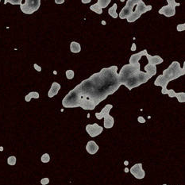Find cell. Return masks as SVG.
<instances>
[{
	"label": "cell",
	"instance_id": "1",
	"mask_svg": "<svg viewBox=\"0 0 185 185\" xmlns=\"http://www.w3.org/2000/svg\"><path fill=\"white\" fill-rule=\"evenodd\" d=\"M117 71V66L104 68L99 73L82 81L77 85L80 91V99L91 100L97 106L108 95L114 94L121 86Z\"/></svg>",
	"mask_w": 185,
	"mask_h": 185
},
{
	"label": "cell",
	"instance_id": "2",
	"mask_svg": "<svg viewBox=\"0 0 185 185\" xmlns=\"http://www.w3.org/2000/svg\"><path fill=\"white\" fill-rule=\"evenodd\" d=\"M184 74V67L181 68L179 62L173 61L171 65H169V67L167 69L164 70L162 75L170 82V81L176 80V79H178L180 76H182Z\"/></svg>",
	"mask_w": 185,
	"mask_h": 185
},
{
	"label": "cell",
	"instance_id": "3",
	"mask_svg": "<svg viewBox=\"0 0 185 185\" xmlns=\"http://www.w3.org/2000/svg\"><path fill=\"white\" fill-rule=\"evenodd\" d=\"M140 68H141V65L140 63H137L135 65H126L122 68L120 70V73L118 74V82L120 83L121 85H122L124 82H126L128 79H130L132 76H134L136 74L139 73Z\"/></svg>",
	"mask_w": 185,
	"mask_h": 185
},
{
	"label": "cell",
	"instance_id": "4",
	"mask_svg": "<svg viewBox=\"0 0 185 185\" xmlns=\"http://www.w3.org/2000/svg\"><path fill=\"white\" fill-rule=\"evenodd\" d=\"M153 77L152 75H149L146 73L140 71L139 73L134 76L128 79L126 82H124L122 85L126 86L129 90H132L134 88H137L143 83H146L149 80Z\"/></svg>",
	"mask_w": 185,
	"mask_h": 185
},
{
	"label": "cell",
	"instance_id": "5",
	"mask_svg": "<svg viewBox=\"0 0 185 185\" xmlns=\"http://www.w3.org/2000/svg\"><path fill=\"white\" fill-rule=\"evenodd\" d=\"M80 91L76 86L75 88L69 91V93L62 100V105L65 108L79 107V103L80 100Z\"/></svg>",
	"mask_w": 185,
	"mask_h": 185
},
{
	"label": "cell",
	"instance_id": "6",
	"mask_svg": "<svg viewBox=\"0 0 185 185\" xmlns=\"http://www.w3.org/2000/svg\"><path fill=\"white\" fill-rule=\"evenodd\" d=\"M41 6L40 0H26L24 4L20 5L21 11L26 14H32L38 11Z\"/></svg>",
	"mask_w": 185,
	"mask_h": 185
},
{
	"label": "cell",
	"instance_id": "7",
	"mask_svg": "<svg viewBox=\"0 0 185 185\" xmlns=\"http://www.w3.org/2000/svg\"><path fill=\"white\" fill-rule=\"evenodd\" d=\"M138 0H128L126 1V6H124L123 9H122L118 16L121 19H125L129 16L130 14L133 12V8L137 5Z\"/></svg>",
	"mask_w": 185,
	"mask_h": 185
},
{
	"label": "cell",
	"instance_id": "8",
	"mask_svg": "<svg viewBox=\"0 0 185 185\" xmlns=\"http://www.w3.org/2000/svg\"><path fill=\"white\" fill-rule=\"evenodd\" d=\"M85 130H86L88 134L91 137H95L97 136H99V134H102V130H103V127L99 126L97 123H94L92 124V125L91 124H88L85 127Z\"/></svg>",
	"mask_w": 185,
	"mask_h": 185
},
{
	"label": "cell",
	"instance_id": "9",
	"mask_svg": "<svg viewBox=\"0 0 185 185\" xmlns=\"http://www.w3.org/2000/svg\"><path fill=\"white\" fill-rule=\"evenodd\" d=\"M130 172L136 179H138V180H142L145 176V172L142 168V163L134 164V166H132L131 169H130Z\"/></svg>",
	"mask_w": 185,
	"mask_h": 185
},
{
	"label": "cell",
	"instance_id": "10",
	"mask_svg": "<svg viewBox=\"0 0 185 185\" xmlns=\"http://www.w3.org/2000/svg\"><path fill=\"white\" fill-rule=\"evenodd\" d=\"M158 13L160 14H163L167 18L173 17L176 14V7L171 5L164 6L163 7L159 10Z\"/></svg>",
	"mask_w": 185,
	"mask_h": 185
},
{
	"label": "cell",
	"instance_id": "11",
	"mask_svg": "<svg viewBox=\"0 0 185 185\" xmlns=\"http://www.w3.org/2000/svg\"><path fill=\"white\" fill-rule=\"evenodd\" d=\"M152 10V6L151 5H145V3L142 0H138L137 5H136V11L137 13L140 14L142 15V14H145L148 11H149Z\"/></svg>",
	"mask_w": 185,
	"mask_h": 185
},
{
	"label": "cell",
	"instance_id": "12",
	"mask_svg": "<svg viewBox=\"0 0 185 185\" xmlns=\"http://www.w3.org/2000/svg\"><path fill=\"white\" fill-rule=\"evenodd\" d=\"M147 53V50L144 49V50H142V51L139 52L137 53L131 55L130 58V65H135V64L138 63V61L141 60L142 56H145Z\"/></svg>",
	"mask_w": 185,
	"mask_h": 185
},
{
	"label": "cell",
	"instance_id": "13",
	"mask_svg": "<svg viewBox=\"0 0 185 185\" xmlns=\"http://www.w3.org/2000/svg\"><path fill=\"white\" fill-rule=\"evenodd\" d=\"M99 145H97L95 141H89L86 145V150L89 154L94 155L99 150Z\"/></svg>",
	"mask_w": 185,
	"mask_h": 185
},
{
	"label": "cell",
	"instance_id": "14",
	"mask_svg": "<svg viewBox=\"0 0 185 185\" xmlns=\"http://www.w3.org/2000/svg\"><path fill=\"white\" fill-rule=\"evenodd\" d=\"M145 56L147 57L148 61H149V64L152 65H161L164 62V60L161 58L160 56H151L149 53H147L145 55Z\"/></svg>",
	"mask_w": 185,
	"mask_h": 185
},
{
	"label": "cell",
	"instance_id": "15",
	"mask_svg": "<svg viewBox=\"0 0 185 185\" xmlns=\"http://www.w3.org/2000/svg\"><path fill=\"white\" fill-rule=\"evenodd\" d=\"M112 107L113 106L111 104L106 105L104 107V108H103L100 112L95 113V117L97 118V119H99V120H100V119H102V118H103L107 115H108L109 113H110V110L112 109Z\"/></svg>",
	"mask_w": 185,
	"mask_h": 185
},
{
	"label": "cell",
	"instance_id": "16",
	"mask_svg": "<svg viewBox=\"0 0 185 185\" xmlns=\"http://www.w3.org/2000/svg\"><path fill=\"white\" fill-rule=\"evenodd\" d=\"M60 88H61V86H60V83H56V82H53V83H52L51 88L49 89V91L48 92V96L49 98H53V96L56 95L58 94Z\"/></svg>",
	"mask_w": 185,
	"mask_h": 185
},
{
	"label": "cell",
	"instance_id": "17",
	"mask_svg": "<svg viewBox=\"0 0 185 185\" xmlns=\"http://www.w3.org/2000/svg\"><path fill=\"white\" fill-rule=\"evenodd\" d=\"M169 81L164 77L162 75H160L157 76V78L156 79V80L154 81V85L155 86H160L162 88H167V86L169 84Z\"/></svg>",
	"mask_w": 185,
	"mask_h": 185
},
{
	"label": "cell",
	"instance_id": "18",
	"mask_svg": "<svg viewBox=\"0 0 185 185\" xmlns=\"http://www.w3.org/2000/svg\"><path fill=\"white\" fill-rule=\"evenodd\" d=\"M103 118H104V122H103L104 128H106V129L112 128L114 126V124H115V119H114L112 116L108 115H107Z\"/></svg>",
	"mask_w": 185,
	"mask_h": 185
},
{
	"label": "cell",
	"instance_id": "19",
	"mask_svg": "<svg viewBox=\"0 0 185 185\" xmlns=\"http://www.w3.org/2000/svg\"><path fill=\"white\" fill-rule=\"evenodd\" d=\"M144 68H145V73L149 74V75H152V76H153V75L157 74V67H156L155 65H152L148 64V65H145Z\"/></svg>",
	"mask_w": 185,
	"mask_h": 185
},
{
	"label": "cell",
	"instance_id": "20",
	"mask_svg": "<svg viewBox=\"0 0 185 185\" xmlns=\"http://www.w3.org/2000/svg\"><path fill=\"white\" fill-rule=\"evenodd\" d=\"M70 50L73 53H79L81 51V46L76 41H72L70 44Z\"/></svg>",
	"mask_w": 185,
	"mask_h": 185
},
{
	"label": "cell",
	"instance_id": "21",
	"mask_svg": "<svg viewBox=\"0 0 185 185\" xmlns=\"http://www.w3.org/2000/svg\"><path fill=\"white\" fill-rule=\"evenodd\" d=\"M140 17H141V14L137 13V11H133V12L130 14L129 16L126 18V20H127V22H130V23H132V22H135L136 20L140 18Z\"/></svg>",
	"mask_w": 185,
	"mask_h": 185
},
{
	"label": "cell",
	"instance_id": "22",
	"mask_svg": "<svg viewBox=\"0 0 185 185\" xmlns=\"http://www.w3.org/2000/svg\"><path fill=\"white\" fill-rule=\"evenodd\" d=\"M117 7H118V6H117V4L115 3V4L108 10V14H109L112 18H117L118 17V13H117Z\"/></svg>",
	"mask_w": 185,
	"mask_h": 185
},
{
	"label": "cell",
	"instance_id": "23",
	"mask_svg": "<svg viewBox=\"0 0 185 185\" xmlns=\"http://www.w3.org/2000/svg\"><path fill=\"white\" fill-rule=\"evenodd\" d=\"M39 93L38 92H37V91H32V92H30L29 94L27 95H26V97H25V100L26 101V102H30V100H31V99H38L39 98Z\"/></svg>",
	"mask_w": 185,
	"mask_h": 185
},
{
	"label": "cell",
	"instance_id": "24",
	"mask_svg": "<svg viewBox=\"0 0 185 185\" xmlns=\"http://www.w3.org/2000/svg\"><path fill=\"white\" fill-rule=\"evenodd\" d=\"M90 9H91V11H94L95 13L98 14H101L102 13V9L99 7V6L95 3V4H93L90 6Z\"/></svg>",
	"mask_w": 185,
	"mask_h": 185
},
{
	"label": "cell",
	"instance_id": "25",
	"mask_svg": "<svg viewBox=\"0 0 185 185\" xmlns=\"http://www.w3.org/2000/svg\"><path fill=\"white\" fill-rule=\"evenodd\" d=\"M110 3V0H98L97 4L99 6L100 8H106Z\"/></svg>",
	"mask_w": 185,
	"mask_h": 185
},
{
	"label": "cell",
	"instance_id": "26",
	"mask_svg": "<svg viewBox=\"0 0 185 185\" xmlns=\"http://www.w3.org/2000/svg\"><path fill=\"white\" fill-rule=\"evenodd\" d=\"M176 98L178 99V101L180 102H185V93L184 92H179L176 94Z\"/></svg>",
	"mask_w": 185,
	"mask_h": 185
},
{
	"label": "cell",
	"instance_id": "27",
	"mask_svg": "<svg viewBox=\"0 0 185 185\" xmlns=\"http://www.w3.org/2000/svg\"><path fill=\"white\" fill-rule=\"evenodd\" d=\"M16 161H17V159H16V157H14V156H11V157H9L8 159H7V164H8L9 165H11V166L15 165Z\"/></svg>",
	"mask_w": 185,
	"mask_h": 185
},
{
	"label": "cell",
	"instance_id": "28",
	"mask_svg": "<svg viewBox=\"0 0 185 185\" xmlns=\"http://www.w3.org/2000/svg\"><path fill=\"white\" fill-rule=\"evenodd\" d=\"M41 162H43V163H48L50 161V157H49L48 153H45V154L41 156Z\"/></svg>",
	"mask_w": 185,
	"mask_h": 185
},
{
	"label": "cell",
	"instance_id": "29",
	"mask_svg": "<svg viewBox=\"0 0 185 185\" xmlns=\"http://www.w3.org/2000/svg\"><path fill=\"white\" fill-rule=\"evenodd\" d=\"M65 74H66V77L68 80H73L74 78V71H73V70H67Z\"/></svg>",
	"mask_w": 185,
	"mask_h": 185
},
{
	"label": "cell",
	"instance_id": "30",
	"mask_svg": "<svg viewBox=\"0 0 185 185\" xmlns=\"http://www.w3.org/2000/svg\"><path fill=\"white\" fill-rule=\"evenodd\" d=\"M4 3H10L11 4H12V5H17V4L21 5V4H22V0H6Z\"/></svg>",
	"mask_w": 185,
	"mask_h": 185
},
{
	"label": "cell",
	"instance_id": "31",
	"mask_svg": "<svg viewBox=\"0 0 185 185\" xmlns=\"http://www.w3.org/2000/svg\"><path fill=\"white\" fill-rule=\"evenodd\" d=\"M177 31L179 32H182V31H184L185 30V23H183V24H179L176 26Z\"/></svg>",
	"mask_w": 185,
	"mask_h": 185
},
{
	"label": "cell",
	"instance_id": "32",
	"mask_svg": "<svg viewBox=\"0 0 185 185\" xmlns=\"http://www.w3.org/2000/svg\"><path fill=\"white\" fill-rule=\"evenodd\" d=\"M168 3H169V5H171V6H178L180 5V3H176L175 0H168Z\"/></svg>",
	"mask_w": 185,
	"mask_h": 185
},
{
	"label": "cell",
	"instance_id": "33",
	"mask_svg": "<svg viewBox=\"0 0 185 185\" xmlns=\"http://www.w3.org/2000/svg\"><path fill=\"white\" fill-rule=\"evenodd\" d=\"M48 183H49V179L46 177V178H43V179H41V184L42 185H46L48 184Z\"/></svg>",
	"mask_w": 185,
	"mask_h": 185
},
{
	"label": "cell",
	"instance_id": "34",
	"mask_svg": "<svg viewBox=\"0 0 185 185\" xmlns=\"http://www.w3.org/2000/svg\"><path fill=\"white\" fill-rule=\"evenodd\" d=\"M137 121L139 122L140 123H145V119L142 116H139L138 118H137Z\"/></svg>",
	"mask_w": 185,
	"mask_h": 185
},
{
	"label": "cell",
	"instance_id": "35",
	"mask_svg": "<svg viewBox=\"0 0 185 185\" xmlns=\"http://www.w3.org/2000/svg\"><path fill=\"white\" fill-rule=\"evenodd\" d=\"M33 68H34L35 69L37 70L38 72H41V68L39 65H37V64H34V65H33Z\"/></svg>",
	"mask_w": 185,
	"mask_h": 185
},
{
	"label": "cell",
	"instance_id": "36",
	"mask_svg": "<svg viewBox=\"0 0 185 185\" xmlns=\"http://www.w3.org/2000/svg\"><path fill=\"white\" fill-rule=\"evenodd\" d=\"M136 48H137V46H136V44H135V43H133V44H132L131 51H135V50H136Z\"/></svg>",
	"mask_w": 185,
	"mask_h": 185
},
{
	"label": "cell",
	"instance_id": "37",
	"mask_svg": "<svg viewBox=\"0 0 185 185\" xmlns=\"http://www.w3.org/2000/svg\"><path fill=\"white\" fill-rule=\"evenodd\" d=\"M55 3H56V4H62V3H65V0H56Z\"/></svg>",
	"mask_w": 185,
	"mask_h": 185
},
{
	"label": "cell",
	"instance_id": "38",
	"mask_svg": "<svg viewBox=\"0 0 185 185\" xmlns=\"http://www.w3.org/2000/svg\"><path fill=\"white\" fill-rule=\"evenodd\" d=\"M90 2H91V0H82L83 3H89Z\"/></svg>",
	"mask_w": 185,
	"mask_h": 185
},
{
	"label": "cell",
	"instance_id": "39",
	"mask_svg": "<svg viewBox=\"0 0 185 185\" xmlns=\"http://www.w3.org/2000/svg\"><path fill=\"white\" fill-rule=\"evenodd\" d=\"M3 147H0V151H3Z\"/></svg>",
	"mask_w": 185,
	"mask_h": 185
},
{
	"label": "cell",
	"instance_id": "40",
	"mask_svg": "<svg viewBox=\"0 0 185 185\" xmlns=\"http://www.w3.org/2000/svg\"><path fill=\"white\" fill-rule=\"evenodd\" d=\"M102 25H106V22H104V21H102Z\"/></svg>",
	"mask_w": 185,
	"mask_h": 185
},
{
	"label": "cell",
	"instance_id": "41",
	"mask_svg": "<svg viewBox=\"0 0 185 185\" xmlns=\"http://www.w3.org/2000/svg\"><path fill=\"white\" fill-rule=\"evenodd\" d=\"M163 185H167V184H163Z\"/></svg>",
	"mask_w": 185,
	"mask_h": 185
}]
</instances>
